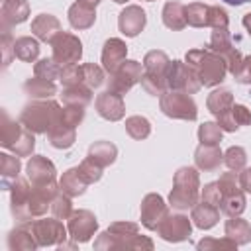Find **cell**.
I'll return each instance as SVG.
<instances>
[{"label": "cell", "instance_id": "17", "mask_svg": "<svg viewBox=\"0 0 251 251\" xmlns=\"http://www.w3.org/2000/svg\"><path fill=\"white\" fill-rule=\"evenodd\" d=\"M96 112L100 114V118L108 120V122H118L124 118L126 114V104H124V94L114 92V90H104L102 94L96 96Z\"/></svg>", "mask_w": 251, "mask_h": 251}, {"label": "cell", "instance_id": "27", "mask_svg": "<svg viewBox=\"0 0 251 251\" xmlns=\"http://www.w3.org/2000/svg\"><path fill=\"white\" fill-rule=\"evenodd\" d=\"M86 157L104 169V167H108V165H112V163L116 161V157H118V147H116L112 141L100 139V141H94V143L88 147V155H86Z\"/></svg>", "mask_w": 251, "mask_h": 251}, {"label": "cell", "instance_id": "10", "mask_svg": "<svg viewBox=\"0 0 251 251\" xmlns=\"http://www.w3.org/2000/svg\"><path fill=\"white\" fill-rule=\"evenodd\" d=\"M141 76H143V67H141V63H139V61H133V59H126L114 73H110L108 88L114 90V92L126 94V92H129L137 82H141Z\"/></svg>", "mask_w": 251, "mask_h": 251}, {"label": "cell", "instance_id": "47", "mask_svg": "<svg viewBox=\"0 0 251 251\" xmlns=\"http://www.w3.org/2000/svg\"><path fill=\"white\" fill-rule=\"evenodd\" d=\"M196 247L200 251H212V249H226V251H231L237 247V243L233 239H229L227 235L222 237V239H214V237H204L196 243Z\"/></svg>", "mask_w": 251, "mask_h": 251}, {"label": "cell", "instance_id": "43", "mask_svg": "<svg viewBox=\"0 0 251 251\" xmlns=\"http://www.w3.org/2000/svg\"><path fill=\"white\" fill-rule=\"evenodd\" d=\"M63 86H75V84H84V73H82V65L75 63V65H65L61 69V76H59Z\"/></svg>", "mask_w": 251, "mask_h": 251}, {"label": "cell", "instance_id": "50", "mask_svg": "<svg viewBox=\"0 0 251 251\" xmlns=\"http://www.w3.org/2000/svg\"><path fill=\"white\" fill-rule=\"evenodd\" d=\"M208 25L212 29H218V27H227L229 25V18H227V12L220 6H210L208 10Z\"/></svg>", "mask_w": 251, "mask_h": 251}, {"label": "cell", "instance_id": "61", "mask_svg": "<svg viewBox=\"0 0 251 251\" xmlns=\"http://www.w3.org/2000/svg\"><path fill=\"white\" fill-rule=\"evenodd\" d=\"M147 2H155V0H147Z\"/></svg>", "mask_w": 251, "mask_h": 251}, {"label": "cell", "instance_id": "14", "mask_svg": "<svg viewBox=\"0 0 251 251\" xmlns=\"http://www.w3.org/2000/svg\"><path fill=\"white\" fill-rule=\"evenodd\" d=\"M192 233V220H188V216L184 214H167L163 218V222L157 227V235L169 243H180L186 241Z\"/></svg>", "mask_w": 251, "mask_h": 251}, {"label": "cell", "instance_id": "22", "mask_svg": "<svg viewBox=\"0 0 251 251\" xmlns=\"http://www.w3.org/2000/svg\"><path fill=\"white\" fill-rule=\"evenodd\" d=\"M39 247L33 231H31V222L27 224H18L14 229L8 233V249L10 251H35Z\"/></svg>", "mask_w": 251, "mask_h": 251}, {"label": "cell", "instance_id": "25", "mask_svg": "<svg viewBox=\"0 0 251 251\" xmlns=\"http://www.w3.org/2000/svg\"><path fill=\"white\" fill-rule=\"evenodd\" d=\"M0 116H2V120H0V145L6 147V149H12L16 145V141L22 137L25 127H24V124L20 120L18 122L12 120L6 110H2Z\"/></svg>", "mask_w": 251, "mask_h": 251}, {"label": "cell", "instance_id": "1", "mask_svg": "<svg viewBox=\"0 0 251 251\" xmlns=\"http://www.w3.org/2000/svg\"><path fill=\"white\" fill-rule=\"evenodd\" d=\"M153 241L147 235H139V226L133 222H114L106 231H102L94 249L114 251V249H135V251H153Z\"/></svg>", "mask_w": 251, "mask_h": 251}, {"label": "cell", "instance_id": "40", "mask_svg": "<svg viewBox=\"0 0 251 251\" xmlns=\"http://www.w3.org/2000/svg\"><path fill=\"white\" fill-rule=\"evenodd\" d=\"M61 65L51 57V59H39L35 65H33V75L35 76H41V78H47V80H55L61 76Z\"/></svg>", "mask_w": 251, "mask_h": 251}, {"label": "cell", "instance_id": "46", "mask_svg": "<svg viewBox=\"0 0 251 251\" xmlns=\"http://www.w3.org/2000/svg\"><path fill=\"white\" fill-rule=\"evenodd\" d=\"M24 127H25V126H24ZM33 135H35V133L25 127L24 133H22V137L16 141V145H14L10 151L16 153L18 157H29V155L33 153V149H35V137H33Z\"/></svg>", "mask_w": 251, "mask_h": 251}, {"label": "cell", "instance_id": "8", "mask_svg": "<svg viewBox=\"0 0 251 251\" xmlns=\"http://www.w3.org/2000/svg\"><path fill=\"white\" fill-rule=\"evenodd\" d=\"M167 88L180 90L186 94H196L202 88V84H200L194 69L188 67L186 61H171V67L167 73Z\"/></svg>", "mask_w": 251, "mask_h": 251}, {"label": "cell", "instance_id": "39", "mask_svg": "<svg viewBox=\"0 0 251 251\" xmlns=\"http://www.w3.org/2000/svg\"><path fill=\"white\" fill-rule=\"evenodd\" d=\"M208 4L202 2H192L186 6V24L192 27H204L208 25Z\"/></svg>", "mask_w": 251, "mask_h": 251}, {"label": "cell", "instance_id": "23", "mask_svg": "<svg viewBox=\"0 0 251 251\" xmlns=\"http://www.w3.org/2000/svg\"><path fill=\"white\" fill-rule=\"evenodd\" d=\"M31 31L39 41L51 43L57 33H61V22L53 14H39L31 22Z\"/></svg>", "mask_w": 251, "mask_h": 251}, {"label": "cell", "instance_id": "3", "mask_svg": "<svg viewBox=\"0 0 251 251\" xmlns=\"http://www.w3.org/2000/svg\"><path fill=\"white\" fill-rule=\"evenodd\" d=\"M200 198V175L196 167H180L173 178L169 204L173 210H192Z\"/></svg>", "mask_w": 251, "mask_h": 251}, {"label": "cell", "instance_id": "42", "mask_svg": "<svg viewBox=\"0 0 251 251\" xmlns=\"http://www.w3.org/2000/svg\"><path fill=\"white\" fill-rule=\"evenodd\" d=\"M224 163L229 171H235L239 173L241 169H245V163H247V153L243 147L239 145H231L226 153H224Z\"/></svg>", "mask_w": 251, "mask_h": 251}, {"label": "cell", "instance_id": "4", "mask_svg": "<svg viewBox=\"0 0 251 251\" xmlns=\"http://www.w3.org/2000/svg\"><path fill=\"white\" fill-rule=\"evenodd\" d=\"M61 112L63 108L51 98L31 100L22 108L20 122L33 133H47L61 120Z\"/></svg>", "mask_w": 251, "mask_h": 251}, {"label": "cell", "instance_id": "26", "mask_svg": "<svg viewBox=\"0 0 251 251\" xmlns=\"http://www.w3.org/2000/svg\"><path fill=\"white\" fill-rule=\"evenodd\" d=\"M192 224L200 229H210L218 224L220 220V208L218 206H212L208 202H198L194 208H192V216H190Z\"/></svg>", "mask_w": 251, "mask_h": 251}, {"label": "cell", "instance_id": "9", "mask_svg": "<svg viewBox=\"0 0 251 251\" xmlns=\"http://www.w3.org/2000/svg\"><path fill=\"white\" fill-rule=\"evenodd\" d=\"M208 49L214 51V53H218V55H222V57L226 59V63H227V73L235 75V73L239 71L243 57H241V53L235 49V45L231 43V35H229V31H227V27H218V29L212 31Z\"/></svg>", "mask_w": 251, "mask_h": 251}, {"label": "cell", "instance_id": "32", "mask_svg": "<svg viewBox=\"0 0 251 251\" xmlns=\"http://www.w3.org/2000/svg\"><path fill=\"white\" fill-rule=\"evenodd\" d=\"M59 186H61V192H65V194H69L71 198H75V196L84 194L88 182L80 176L78 167H73V169H69V171L63 173V176L59 178Z\"/></svg>", "mask_w": 251, "mask_h": 251}, {"label": "cell", "instance_id": "19", "mask_svg": "<svg viewBox=\"0 0 251 251\" xmlns=\"http://www.w3.org/2000/svg\"><path fill=\"white\" fill-rule=\"evenodd\" d=\"M25 173H27V178L31 180V184H45V182L57 180L55 165L43 155H31L25 165Z\"/></svg>", "mask_w": 251, "mask_h": 251}, {"label": "cell", "instance_id": "11", "mask_svg": "<svg viewBox=\"0 0 251 251\" xmlns=\"http://www.w3.org/2000/svg\"><path fill=\"white\" fill-rule=\"evenodd\" d=\"M29 178H22L18 176L12 184H10V210H12V216L18 224H27V222H33V216L29 214L27 210V202L31 198V192H33V184L29 186L27 182Z\"/></svg>", "mask_w": 251, "mask_h": 251}, {"label": "cell", "instance_id": "6", "mask_svg": "<svg viewBox=\"0 0 251 251\" xmlns=\"http://www.w3.org/2000/svg\"><path fill=\"white\" fill-rule=\"evenodd\" d=\"M220 192H222V202H220V210L226 216H241L245 210V194L243 188L239 186V173L229 171V173H222L220 180H218Z\"/></svg>", "mask_w": 251, "mask_h": 251}, {"label": "cell", "instance_id": "37", "mask_svg": "<svg viewBox=\"0 0 251 251\" xmlns=\"http://www.w3.org/2000/svg\"><path fill=\"white\" fill-rule=\"evenodd\" d=\"M14 53H16V59L24 63H33L39 57V41L35 37L22 35L14 43Z\"/></svg>", "mask_w": 251, "mask_h": 251}, {"label": "cell", "instance_id": "5", "mask_svg": "<svg viewBox=\"0 0 251 251\" xmlns=\"http://www.w3.org/2000/svg\"><path fill=\"white\" fill-rule=\"evenodd\" d=\"M171 67V59L165 51L153 49L143 57V76H141V86L147 94L151 96H161L165 94L167 88V73Z\"/></svg>", "mask_w": 251, "mask_h": 251}, {"label": "cell", "instance_id": "20", "mask_svg": "<svg viewBox=\"0 0 251 251\" xmlns=\"http://www.w3.org/2000/svg\"><path fill=\"white\" fill-rule=\"evenodd\" d=\"M29 16V4L27 0H2L0 8V22L2 27L10 29L12 25L24 24Z\"/></svg>", "mask_w": 251, "mask_h": 251}, {"label": "cell", "instance_id": "24", "mask_svg": "<svg viewBox=\"0 0 251 251\" xmlns=\"http://www.w3.org/2000/svg\"><path fill=\"white\" fill-rule=\"evenodd\" d=\"M194 163L200 171H216L224 163V153L220 151V145L200 143L194 151Z\"/></svg>", "mask_w": 251, "mask_h": 251}, {"label": "cell", "instance_id": "35", "mask_svg": "<svg viewBox=\"0 0 251 251\" xmlns=\"http://www.w3.org/2000/svg\"><path fill=\"white\" fill-rule=\"evenodd\" d=\"M20 171H22V163L18 155L0 153V176L4 190H10V184L20 176Z\"/></svg>", "mask_w": 251, "mask_h": 251}, {"label": "cell", "instance_id": "60", "mask_svg": "<svg viewBox=\"0 0 251 251\" xmlns=\"http://www.w3.org/2000/svg\"><path fill=\"white\" fill-rule=\"evenodd\" d=\"M114 2H116V4H126L127 0H114Z\"/></svg>", "mask_w": 251, "mask_h": 251}, {"label": "cell", "instance_id": "33", "mask_svg": "<svg viewBox=\"0 0 251 251\" xmlns=\"http://www.w3.org/2000/svg\"><path fill=\"white\" fill-rule=\"evenodd\" d=\"M224 231L229 239H233L237 245H245L251 241V226L247 220L239 218V216H231L226 226H224Z\"/></svg>", "mask_w": 251, "mask_h": 251}, {"label": "cell", "instance_id": "31", "mask_svg": "<svg viewBox=\"0 0 251 251\" xmlns=\"http://www.w3.org/2000/svg\"><path fill=\"white\" fill-rule=\"evenodd\" d=\"M24 92L33 100H43V98H51L53 94H57V86L53 80H47L41 76H31L24 82Z\"/></svg>", "mask_w": 251, "mask_h": 251}, {"label": "cell", "instance_id": "53", "mask_svg": "<svg viewBox=\"0 0 251 251\" xmlns=\"http://www.w3.org/2000/svg\"><path fill=\"white\" fill-rule=\"evenodd\" d=\"M231 116H233V120L237 122L239 127L251 124V110L247 106H243V104H233L231 106Z\"/></svg>", "mask_w": 251, "mask_h": 251}, {"label": "cell", "instance_id": "38", "mask_svg": "<svg viewBox=\"0 0 251 251\" xmlns=\"http://www.w3.org/2000/svg\"><path fill=\"white\" fill-rule=\"evenodd\" d=\"M126 131H127L129 137L141 141V139L149 137L151 122L145 116H129V118H126Z\"/></svg>", "mask_w": 251, "mask_h": 251}, {"label": "cell", "instance_id": "44", "mask_svg": "<svg viewBox=\"0 0 251 251\" xmlns=\"http://www.w3.org/2000/svg\"><path fill=\"white\" fill-rule=\"evenodd\" d=\"M51 214L59 220H69V216L73 214V202H71V196L65 194V192H59L53 202H51Z\"/></svg>", "mask_w": 251, "mask_h": 251}, {"label": "cell", "instance_id": "18", "mask_svg": "<svg viewBox=\"0 0 251 251\" xmlns=\"http://www.w3.org/2000/svg\"><path fill=\"white\" fill-rule=\"evenodd\" d=\"M147 24V16L145 12L141 10V6H135V4H129L126 6L120 16H118V27L120 31L126 35V37H135L143 31Z\"/></svg>", "mask_w": 251, "mask_h": 251}, {"label": "cell", "instance_id": "2", "mask_svg": "<svg viewBox=\"0 0 251 251\" xmlns=\"http://www.w3.org/2000/svg\"><path fill=\"white\" fill-rule=\"evenodd\" d=\"M188 67L194 69L202 86H218L227 75V63L222 55L206 49H190L184 55Z\"/></svg>", "mask_w": 251, "mask_h": 251}, {"label": "cell", "instance_id": "16", "mask_svg": "<svg viewBox=\"0 0 251 251\" xmlns=\"http://www.w3.org/2000/svg\"><path fill=\"white\" fill-rule=\"evenodd\" d=\"M167 214H169V208H167L163 196H159L155 192H149L143 196V200H141V224L145 229L157 231L159 224L163 222V218Z\"/></svg>", "mask_w": 251, "mask_h": 251}, {"label": "cell", "instance_id": "59", "mask_svg": "<svg viewBox=\"0 0 251 251\" xmlns=\"http://www.w3.org/2000/svg\"><path fill=\"white\" fill-rule=\"evenodd\" d=\"M224 2H227V4H231V6H241V4L251 2V0H224Z\"/></svg>", "mask_w": 251, "mask_h": 251}, {"label": "cell", "instance_id": "55", "mask_svg": "<svg viewBox=\"0 0 251 251\" xmlns=\"http://www.w3.org/2000/svg\"><path fill=\"white\" fill-rule=\"evenodd\" d=\"M218 124H220V127H222L224 131H235V129L239 127V126H237V122H235V120H233V116H231V108L218 116Z\"/></svg>", "mask_w": 251, "mask_h": 251}, {"label": "cell", "instance_id": "29", "mask_svg": "<svg viewBox=\"0 0 251 251\" xmlns=\"http://www.w3.org/2000/svg\"><path fill=\"white\" fill-rule=\"evenodd\" d=\"M47 139L55 149H69V147H73V143L76 139V127L67 126L63 122H57L47 131Z\"/></svg>", "mask_w": 251, "mask_h": 251}, {"label": "cell", "instance_id": "49", "mask_svg": "<svg viewBox=\"0 0 251 251\" xmlns=\"http://www.w3.org/2000/svg\"><path fill=\"white\" fill-rule=\"evenodd\" d=\"M82 120H84V108H80V106H65L63 112H61V120L59 122L76 127V126H80Z\"/></svg>", "mask_w": 251, "mask_h": 251}, {"label": "cell", "instance_id": "54", "mask_svg": "<svg viewBox=\"0 0 251 251\" xmlns=\"http://www.w3.org/2000/svg\"><path fill=\"white\" fill-rule=\"evenodd\" d=\"M233 78H235L239 84H251V55L243 57L241 67H239V71L233 75Z\"/></svg>", "mask_w": 251, "mask_h": 251}, {"label": "cell", "instance_id": "51", "mask_svg": "<svg viewBox=\"0 0 251 251\" xmlns=\"http://www.w3.org/2000/svg\"><path fill=\"white\" fill-rule=\"evenodd\" d=\"M200 200L220 208V202H222V192H220L218 180H216V182H208V184H204V188L200 190Z\"/></svg>", "mask_w": 251, "mask_h": 251}, {"label": "cell", "instance_id": "7", "mask_svg": "<svg viewBox=\"0 0 251 251\" xmlns=\"http://www.w3.org/2000/svg\"><path fill=\"white\" fill-rule=\"evenodd\" d=\"M159 106L161 112L173 120H188L194 122L198 118V106L192 100L190 94L180 92V90H167L165 94L159 96Z\"/></svg>", "mask_w": 251, "mask_h": 251}, {"label": "cell", "instance_id": "13", "mask_svg": "<svg viewBox=\"0 0 251 251\" xmlns=\"http://www.w3.org/2000/svg\"><path fill=\"white\" fill-rule=\"evenodd\" d=\"M51 49H53V59L65 67V65H75L80 61L82 57V41L69 33V31H61L55 35V39L51 41Z\"/></svg>", "mask_w": 251, "mask_h": 251}, {"label": "cell", "instance_id": "57", "mask_svg": "<svg viewBox=\"0 0 251 251\" xmlns=\"http://www.w3.org/2000/svg\"><path fill=\"white\" fill-rule=\"evenodd\" d=\"M243 27L247 29V33H249V37H251V12L243 16Z\"/></svg>", "mask_w": 251, "mask_h": 251}, {"label": "cell", "instance_id": "21", "mask_svg": "<svg viewBox=\"0 0 251 251\" xmlns=\"http://www.w3.org/2000/svg\"><path fill=\"white\" fill-rule=\"evenodd\" d=\"M127 55V45L126 41H122L120 37H110L106 39L104 47H102V67L108 73H114Z\"/></svg>", "mask_w": 251, "mask_h": 251}, {"label": "cell", "instance_id": "12", "mask_svg": "<svg viewBox=\"0 0 251 251\" xmlns=\"http://www.w3.org/2000/svg\"><path fill=\"white\" fill-rule=\"evenodd\" d=\"M31 231L39 243V247H51L59 245L69 237V229L63 226L59 218H41L31 222Z\"/></svg>", "mask_w": 251, "mask_h": 251}, {"label": "cell", "instance_id": "34", "mask_svg": "<svg viewBox=\"0 0 251 251\" xmlns=\"http://www.w3.org/2000/svg\"><path fill=\"white\" fill-rule=\"evenodd\" d=\"M65 106H80L86 108L92 102V88L86 84H75V86H63L61 94Z\"/></svg>", "mask_w": 251, "mask_h": 251}, {"label": "cell", "instance_id": "48", "mask_svg": "<svg viewBox=\"0 0 251 251\" xmlns=\"http://www.w3.org/2000/svg\"><path fill=\"white\" fill-rule=\"evenodd\" d=\"M78 173H80V176H82L88 184L98 182V180L102 178V167H100V165H96L94 161H90L88 157L78 165Z\"/></svg>", "mask_w": 251, "mask_h": 251}, {"label": "cell", "instance_id": "15", "mask_svg": "<svg viewBox=\"0 0 251 251\" xmlns=\"http://www.w3.org/2000/svg\"><path fill=\"white\" fill-rule=\"evenodd\" d=\"M69 237L76 243H86L98 229V220L90 210H73L67 220Z\"/></svg>", "mask_w": 251, "mask_h": 251}, {"label": "cell", "instance_id": "28", "mask_svg": "<svg viewBox=\"0 0 251 251\" xmlns=\"http://www.w3.org/2000/svg\"><path fill=\"white\" fill-rule=\"evenodd\" d=\"M94 22H96V10L92 6H86L76 0L69 8V24L75 29H88Z\"/></svg>", "mask_w": 251, "mask_h": 251}, {"label": "cell", "instance_id": "56", "mask_svg": "<svg viewBox=\"0 0 251 251\" xmlns=\"http://www.w3.org/2000/svg\"><path fill=\"white\" fill-rule=\"evenodd\" d=\"M239 186L243 188V192L251 194V167H245L239 171Z\"/></svg>", "mask_w": 251, "mask_h": 251}, {"label": "cell", "instance_id": "52", "mask_svg": "<svg viewBox=\"0 0 251 251\" xmlns=\"http://www.w3.org/2000/svg\"><path fill=\"white\" fill-rule=\"evenodd\" d=\"M14 43H16V39H12L10 29L2 27L0 47H2V55H4V67H8V65L12 63V57H16V53H14Z\"/></svg>", "mask_w": 251, "mask_h": 251}, {"label": "cell", "instance_id": "36", "mask_svg": "<svg viewBox=\"0 0 251 251\" xmlns=\"http://www.w3.org/2000/svg\"><path fill=\"white\" fill-rule=\"evenodd\" d=\"M206 106L210 110V114H214L216 118L220 114H224L226 110H229L233 106V94L229 88H216L208 94V100H206Z\"/></svg>", "mask_w": 251, "mask_h": 251}, {"label": "cell", "instance_id": "30", "mask_svg": "<svg viewBox=\"0 0 251 251\" xmlns=\"http://www.w3.org/2000/svg\"><path fill=\"white\" fill-rule=\"evenodd\" d=\"M163 24L173 31L184 29L186 27V6L180 2H167L163 6Z\"/></svg>", "mask_w": 251, "mask_h": 251}, {"label": "cell", "instance_id": "45", "mask_svg": "<svg viewBox=\"0 0 251 251\" xmlns=\"http://www.w3.org/2000/svg\"><path fill=\"white\" fill-rule=\"evenodd\" d=\"M82 73H84V84L90 86L92 90L102 86V82L106 80L104 76V67H98L96 63H84L82 65Z\"/></svg>", "mask_w": 251, "mask_h": 251}, {"label": "cell", "instance_id": "41", "mask_svg": "<svg viewBox=\"0 0 251 251\" xmlns=\"http://www.w3.org/2000/svg\"><path fill=\"white\" fill-rule=\"evenodd\" d=\"M222 133H224V129L220 127L218 122H204L198 127V139H200V143H206V145H220Z\"/></svg>", "mask_w": 251, "mask_h": 251}, {"label": "cell", "instance_id": "58", "mask_svg": "<svg viewBox=\"0 0 251 251\" xmlns=\"http://www.w3.org/2000/svg\"><path fill=\"white\" fill-rule=\"evenodd\" d=\"M78 2H82V4H86V6H92V8H96L102 0H78Z\"/></svg>", "mask_w": 251, "mask_h": 251}]
</instances>
